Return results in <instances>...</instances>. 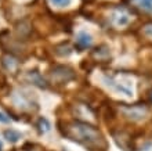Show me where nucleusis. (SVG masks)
<instances>
[{
  "label": "nucleus",
  "mask_w": 152,
  "mask_h": 151,
  "mask_svg": "<svg viewBox=\"0 0 152 151\" xmlns=\"http://www.w3.org/2000/svg\"><path fill=\"white\" fill-rule=\"evenodd\" d=\"M66 136L75 141L87 144V146L97 144L101 140V133L98 132V129L84 122L69 123L68 129H66Z\"/></svg>",
  "instance_id": "obj_1"
},
{
  "label": "nucleus",
  "mask_w": 152,
  "mask_h": 151,
  "mask_svg": "<svg viewBox=\"0 0 152 151\" xmlns=\"http://www.w3.org/2000/svg\"><path fill=\"white\" fill-rule=\"evenodd\" d=\"M120 111L126 118L132 121H142L145 116L148 115V110L145 105H126L123 104L120 107Z\"/></svg>",
  "instance_id": "obj_2"
},
{
  "label": "nucleus",
  "mask_w": 152,
  "mask_h": 151,
  "mask_svg": "<svg viewBox=\"0 0 152 151\" xmlns=\"http://www.w3.org/2000/svg\"><path fill=\"white\" fill-rule=\"evenodd\" d=\"M112 20L118 27H123V25H127L129 21H130V17L124 10H116L112 15Z\"/></svg>",
  "instance_id": "obj_3"
},
{
  "label": "nucleus",
  "mask_w": 152,
  "mask_h": 151,
  "mask_svg": "<svg viewBox=\"0 0 152 151\" xmlns=\"http://www.w3.org/2000/svg\"><path fill=\"white\" fill-rule=\"evenodd\" d=\"M77 44H79V47L82 49H87L91 46V36L87 35L86 32H80L79 35H77V39H76Z\"/></svg>",
  "instance_id": "obj_4"
},
{
  "label": "nucleus",
  "mask_w": 152,
  "mask_h": 151,
  "mask_svg": "<svg viewBox=\"0 0 152 151\" xmlns=\"http://www.w3.org/2000/svg\"><path fill=\"white\" fill-rule=\"evenodd\" d=\"M4 137L8 140V141H11V143H17L18 140L21 139V133L15 130H6L4 132Z\"/></svg>",
  "instance_id": "obj_5"
},
{
  "label": "nucleus",
  "mask_w": 152,
  "mask_h": 151,
  "mask_svg": "<svg viewBox=\"0 0 152 151\" xmlns=\"http://www.w3.org/2000/svg\"><path fill=\"white\" fill-rule=\"evenodd\" d=\"M134 1H137V4L147 13H152V0H134Z\"/></svg>",
  "instance_id": "obj_6"
},
{
  "label": "nucleus",
  "mask_w": 152,
  "mask_h": 151,
  "mask_svg": "<svg viewBox=\"0 0 152 151\" xmlns=\"http://www.w3.org/2000/svg\"><path fill=\"white\" fill-rule=\"evenodd\" d=\"M50 1L56 7H68L72 3V0H50Z\"/></svg>",
  "instance_id": "obj_7"
},
{
  "label": "nucleus",
  "mask_w": 152,
  "mask_h": 151,
  "mask_svg": "<svg viewBox=\"0 0 152 151\" xmlns=\"http://www.w3.org/2000/svg\"><path fill=\"white\" fill-rule=\"evenodd\" d=\"M39 127H40V132L46 133V132L50 130V123H48V121H47V119L42 118V119L39 121Z\"/></svg>",
  "instance_id": "obj_8"
},
{
  "label": "nucleus",
  "mask_w": 152,
  "mask_h": 151,
  "mask_svg": "<svg viewBox=\"0 0 152 151\" xmlns=\"http://www.w3.org/2000/svg\"><path fill=\"white\" fill-rule=\"evenodd\" d=\"M145 32V35H148V36H152V25H147L144 29Z\"/></svg>",
  "instance_id": "obj_9"
},
{
  "label": "nucleus",
  "mask_w": 152,
  "mask_h": 151,
  "mask_svg": "<svg viewBox=\"0 0 152 151\" xmlns=\"http://www.w3.org/2000/svg\"><path fill=\"white\" fill-rule=\"evenodd\" d=\"M10 121V118H7V115L6 114H3V112H0V122H8Z\"/></svg>",
  "instance_id": "obj_10"
},
{
  "label": "nucleus",
  "mask_w": 152,
  "mask_h": 151,
  "mask_svg": "<svg viewBox=\"0 0 152 151\" xmlns=\"http://www.w3.org/2000/svg\"><path fill=\"white\" fill-rule=\"evenodd\" d=\"M151 100H152V91H151Z\"/></svg>",
  "instance_id": "obj_11"
},
{
  "label": "nucleus",
  "mask_w": 152,
  "mask_h": 151,
  "mask_svg": "<svg viewBox=\"0 0 152 151\" xmlns=\"http://www.w3.org/2000/svg\"><path fill=\"white\" fill-rule=\"evenodd\" d=\"M0 148H1V144H0Z\"/></svg>",
  "instance_id": "obj_12"
}]
</instances>
